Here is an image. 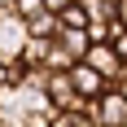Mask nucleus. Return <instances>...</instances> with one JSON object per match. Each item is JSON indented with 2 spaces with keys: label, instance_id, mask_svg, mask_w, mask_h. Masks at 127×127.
I'll return each mask as SVG.
<instances>
[{
  "label": "nucleus",
  "instance_id": "obj_1",
  "mask_svg": "<svg viewBox=\"0 0 127 127\" xmlns=\"http://www.w3.org/2000/svg\"><path fill=\"white\" fill-rule=\"evenodd\" d=\"M79 62H88L92 70H96V75L105 79V83H118V79L127 75V62H123V57H118V48H114V44H110V39H92V48L83 53Z\"/></svg>",
  "mask_w": 127,
  "mask_h": 127
},
{
  "label": "nucleus",
  "instance_id": "obj_2",
  "mask_svg": "<svg viewBox=\"0 0 127 127\" xmlns=\"http://www.w3.org/2000/svg\"><path fill=\"white\" fill-rule=\"evenodd\" d=\"M22 44H26V22L4 4L0 9V62H18L22 57Z\"/></svg>",
  "mask_w": 127,
  "mask_h": 127
},
{
  "label": "nucleus",
  "instance_id": "obj_3",
  "mask_svg": "<svg viewBox=\"0 0 127 127\" xmlns=\"http://www.w3.org/2000/svg\"><path fill=\"white\" fill-rule=\"evenodd\" d=\"M44 96H48L53 110H83V96H79L75 83H70V70H48V79H44Z\"/></svg>",
  "mask_w": 127,
  "mask_h": 127
},
{
  "label": "nucleus",
  "instance_id": "obj_4",
  "mask_svg": "<svg viewBox=\"0 0 127 127\" xmlns=\"http://www.w3.org/2000/svg\"><path fill=\"white\" fill-rule=\"evenodd\" d=\"M96 123L101 127H127V92L118 83H105V92L96 96Z\"/></svg>",
  "mask_w": 127,
  "mask_h": 127
},
{
  "label": "nucleus",
  "instance_id": "obj_5",
  "mask_svg": "<svg viewBox=\"0 0 127 127\" xmlns=\"http://www.w3.org/2000/svg\"><path fill=\"white\" fill-rule=\"evenodd\" d=\"M70 83H75V92L83 96V101H96V96L105 92V79L96 75L88 62H75V66H70Z\"/></svg>",
  "mask_w": 127,
  "mask_h": 127
},
{
  "label": "nucleus",
  "instance_id": "obj_6",
  "mask_svg": "<svg viewBox=\"0 0 127 127\" xmlns=\"http://www.w3.org/2000/svg\"><path fill=\"white\" fill-rule=\"evenodd\" d=\"M53 39H57V44H62V48L70 53L75 62H79V57H83V53L92 48V35H88V26H62V22H57V35H53Z\"/></svg>",
  "mask_w": 127,
  "mask_h": 127
},
{
  "label": "nucleus",
  "instance_id": "obj_7",
  "mask_svg": "<svg viewBox=\"0 0 127 127\" xmlns=\"http://www.w3.org/2000/svg\"><path fill=\"white\" fill-rule=\"evenodd\" d=\"M26 35H35V39H53V35H57V13L44 9V13H35V18H26Z\"/></svg>",
  "mask_w": 127,
  "mask_h": 127
},
{
  "label": "nucleus",
  "instance_id": "obj_8",
  "mask_svg": "<svg viewBox=\"0 0 127 127\" xmlns=\"http://www.w3.org/2000/svg\"><path fill=\"white\" fill-rule=\"evenodd\" d=\"M88 22H114V0H79Z\"/></svg>",
  "mask_w": 127,
  "mask_h": 127
},
{
  "label": "nucleus",
  "instance_id": "obj_9",
  "mask_svg": "<svg viewBox=\"0 0 127 127\" xmlns=\"http://www.w3.org/2000/svg\"><path fill=\"white\" fill-rule=\"evenodd\" d=\"M57 22L62 26H88V13H83V4L75 0V4H66V9L57 13Z\"/></svg>",
  "mask_w": 127,
  "mask_h": 127
},
{
  "label": "nucleus",
  "instance_id": "obj_10",
  "mask_svg": "<svg viewBox=\"0 0 127 127\" xmlns=\"http://www.w3.org/2000/svg\"><path fill=\"white\" fill-rule=\"evenodd\" d=\"M9 9H13V13H18V18L26 22V18H35V13H44L48 4H44V0H9Z\"/></svg>",
  "mask_w": 127,
  "mask_h": 127
},
{
  "label": "nucleus",
  "instance_id": "obj_11",
  "mask_svg": "<svg viewBox=\"0 0 127 127\" xmlns=\"http://www.w3.org/2000/svg\"><path fill=\"white\" fill-rule=\"evenodd\" d=\"M44 4H48V9H53V13H62V9H66V4H75V0H44Z\"/></svg>",
  "mask_w": 127,
  "mask_h": 127
},
{
  "label": "nucleus",
  "instance_id": "obj_12",
  "mask_svg": "<svg viewBox=\"0 0 127 127\" xmlns=\"http://www.w3.org/2000/svg\"><path fill=\"white\" fill-rule=\"evenodd\" d=\"M4 4H9V0H0V9H4Z\"/></svg>",
  "mask_w": 127,
  "mask_h": 127
}]
</instances>
